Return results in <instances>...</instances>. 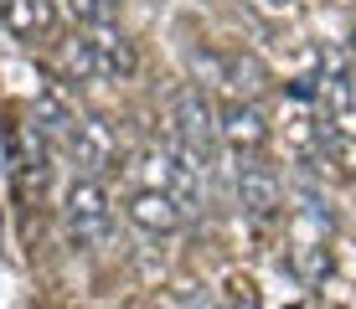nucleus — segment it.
I'll return each mask as SVG.
<instances>
[{"instance_id": "nucleus-1", "label": "nucleus", "mask_w": 356, "mask_h": 309, "mask_svg": "<svg viewBox=\"0 0 356 309\" xmlns=\"http://www.w3.org/2000/svg\"><path fill=\"white\" fill-rule=\"evenodd\" d=\"M170 140L181 150H191L202 165L217 160V144H222V129H217V103L202 83H181L170 93Z\"/></svg>"}, {"instance_id": "nucleus-2", "label": "nucleus", "mask_w": 356, "mask_h": 309, "mask_svg": "<svg viewBox=\"0 0 356 309\" xmlns=\"http://www.w3.org/2000/svg\"><path fill=\"white\" fill-rule=\"evenodd\" d=\"M6 170L21 196H42L52 185V134L42 124H6Z\"/></svg>"}, {"instance_id": "nucleus-3", "label": "nucleus", "mask_w": 356, "mask_h": 309, "mask_svg": "<svg viewBox=\"0 0 356 309\" xmlns=\"http://www.w3.org/2000/svg\"><path fill=\"white\" fill-rule=\"evenodd\" d=\"M63 222L72 247H104L108 232H114V206H108V191L93 176H78L63 196Z\"/></svg>"}, {"instance_id": "nucleus-4", "label": "nucleus", "mask_w": 356, "mask_h": 309, "mask_svg": "<svg viewBox=\"0 0 356 309\" xmlns=\"http://www.w3.org/2000/svg\"><path fill=\"white\" fill-rule=\"evenodd\" d=\"M63 144H67V155L78 160V170L93 176V181L108 176V170H119V134H114V124L98 119V114H83Z\"/></svg>"}, {"instance_id": "nucleus-5", "label": "nucleus", "mask_w": 356, "mask_h": 309, "mask_svg": "<svg viewBox=\"0 0 356 309\" xmlns=\"http://www.w3.org/2000/svg\"><path fill=\"white\" fill-rule=\"evenodd\" d=\"M217 129H222V144L238 160H253V155H264V144H268V114L253 98H227L222 108H217Z\"/></svg>"}, {"instance_id": "nucleus-6", "label": "nucleus", "mask_w": 356, "mask_h": 309, "mask_svg": "<svg viewBox=\"0 0 356 309\" xmlns=\"http://www.w3.org/2000/svg\"><path fill=\"white\" fill-rule=\"evenodd\" d=\"M232 191H238V206H243L248 217H259V222L279 217V206H284V185H279V176L264 165L259 155H253V160H238Z\"/></svg>"}, {"instance_id": "nucleus-7", "label": "nucleus", "mask_w": 356, "mask_h": 309, "mask_svg": "<svg viewBox=\"0 0 356 309\" xmlns=\"http://www.w3.org/2000/svg\"><path fill=\"white\" fill-rule=\"evenodd\" d=\"M83 42H88V52H93L98 83H124V78H134V47L108 26V21H104V26H88V31H83Z\"/></svg>"}, {"instance_id": "nucleus-8", "label": "nucleus", "mask_w": 356, "mask_h": 309, "mask_svg": "<svg viewBox=\"0 0 356 309\" xmlns=\"http://www.w3.org/2000/svg\"><path fill=\"white\" fill-rule=\"evenodd\" d=\"M129 222L134 227H145V232H176L181 222H186V206L176 201L170 191H155V185H140V191L129 196Z\"/></svg>"}, {"instance_id": "nucleus-9", "label": "nucleus", "mask_w": 356, "mask_h": 309, "mask_svg": "<svg viewBox=\"0 0 356 309\" xmlns=\"http://www.w3.org/2000/svg\"><path fill=\"white\" fill-rule=\"evenodd\" d=\"M78 119H83V114H78V98L67 93V83L47 78L42 88H36V124H42L52 140H67Z\"/></svg>"}, {"instance_id": "nucleus-10", "label": "nucleus", "mask_w": 356, "mask_h": 309, "mask_svg": "<svg viewBox=\"0 0 356 309\" xmlns=\"http://www.w3.org/2000/svg\"><path fill=\"white\" fill-rule=\"evenodd\" d=\"M0 21H6V31L21 36V42H42V36L57 31L52 0H6V6H0Z\"/></svg>"}, {"instance_id": "nucleus-11", "label": "nucleus", "mask_w": 356, "mask_h": 309, "mask_svg": "<svg viewBox=\"0 0 356 309\" xmlns=\"http://www.w3.org/2000/svg\"><path fill=\"white\" fill-rule=\"evenodd\" d=\"M289 268L300 274L305 283H321L325 274H330V247H325V232L321 237H300L289 247Z\"/></svg>"}, {"instance_id": "nucleus-12", "label": "nucleus", "mask_w": 356, "mask_h": 309, "mask_svg": "<svg viewBox=\"0 0 356 309\" xmlns=\"http://www.w3.org/2000/svg\"><path fill=\"white\" fill-rule=\"evenodd\" d=\"M222 67H227V88H232V98H259V93H264L268 72H264L259 57H227Z\"/></svg>"}, {"instance_id": "nucleus-13", "label": "nucleus", "mask_w": 356, "mask_h": 309, "mask_svg": "<svg viewBox=\"0 0 356 309\" xmlns=\"http://www.w3.org/2000/svg\"><path fill=\"white\" fill-rule=\"evenodd\" d=\"M72 10H78V21H88V26H104V21H114L119 0H67Z\"/></svg>"}, {"instance_id": "nucleus-14", "label": "nucleus", "mask_w": 356, "mask_h": 309, "mask_svg": "<svg viewBox=\"0 0 356 309\" xmlns=\"http://www.w3.org/2000/svg\"><path fill=\"white\" fill-rule=\"evenodd\" d=\"M186 309H217V299L207 289H196V294H186Z\"/></svg>"}]
</instances>
